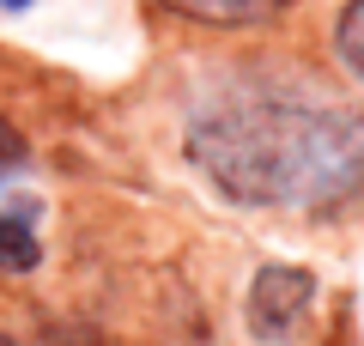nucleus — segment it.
Returning <instances> with one entry per match:
<instances>
[{
  "instance_id": "7ed1b4c3",
  "label": "nucleus",
  "mask_w": 364,
  "mask_h": 346,
  "mask_svg": "<svg viewBox=\"0 0 364 346\" xmlns=\"http://www.w3.org/2000/svg\"><path fill=\"white\" fill-rule=\"evenodd\" d=\"M164 13L176 19H195V25H219V31H243V25H261L273 19L286 0H158Z\"/></svg>"
},
{
  "instance_id": "20e7f679",
  "label": "nucleus",
  "mask_w": 364,
  "mask_h": 346,
  "mask_svg": "<svg viewBox=\"0 0 364 346\" xmlns=\"http://www.w3.org/2000/svg\"><path fill=\"white\" fill-rule=\"evenodd\" d=\"M43 261L31 213H0V273H31Z\"/></svg>"
},
{
  "instance_id": "423d86ee",
  "label": "nucleus",
  "mask_w": 364,
  "mask_h": 346,
  "mask_svg": "<svg viewBox=\"0 0 364 346\" xmlns=\"http://www.w3.org/2000/svg\"><path fill=\"white\" fill-rule=\"evenodd\" d=\"M0 346H18V340H13V334H0Z\"/></svg>"
},
{
  "instance_id": "f03ea898",
  "label": "nucleus",
  "mask_w": 364,
  "mask_h": 346,
  "mask_svg": "<svg viewBox=\"0 0 364 346\" xmlns=\"http://www.w3.org/2000/svg\"><path fill=\"white\" fill-rule=\"evenodd\" d=\"M310 304H316V273L273 261V268H261L255 285H249V328H255L261 340H291V334L304 328V316H310Z\"/></svg>"
},
{
  "instance_id": "f257e3e1",
  "label": "nucleus",
  "mask_w": 364,
  "mask_h": 346,
  "mask_svg": "<svg viewBox=\"0 0 364 346\" xmlns=\"http://www.w3.org/2000/svg\"><path fill=\"white\" fill-rule=\"evenodd\" d=\"M188 158L243 206L334 213L364 201V110L291 98H231L188 122Z\"/></svg>"
},
{
  "instance_id": "0eeeda50",
  "label": "nucleus",
  "mask_w": 364,
  "mask_h": 346,
  "mask_svg": "<svg viewBox=\"0 0 364 346\" xmlns=\"http://www.w3.org/2000/svg\"><path fill=\"white\" fill-rule=\"evenodd\" d=\"M0 6H25V0H0Z\"/></svg>"
},
{
  "instance_id": "39448f33",
  "label": "nucleus",
  "mask_w": 364,
  "mask_h": 346,
  "mask_svg": "<svg viewBox=\"0 0 364 346\" xmlns=\"http://www.w3.org/2000/svg\"><path fill=\"white\" fill-rule=\"evenodd\" d=\"M334 49H340V61H346V73L364 79V0H352L346 13H340V25H334Z\"/></svg>"
}]
</instances>
